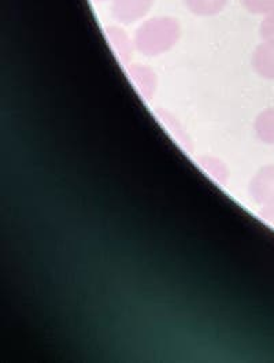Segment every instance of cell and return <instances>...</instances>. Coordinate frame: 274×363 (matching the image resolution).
<instances>
[{
    "label": "cell",
    "mask_w": 274,
    "mask_h": 363,
    "mask_svg": "<svg viewBox=\"0 0 274 363\" xmlns=\"http://www.w3.org/2000/svg\"><path fill=\"white\" fill-rule=\"evenodd\" d=\"M181 36L180 22L169 16H159L144 21L135 32L133 43L137 51L148 58L169 52Z\"/></svg>",
    "instance_id": "cell-1"
},
{
    "label": "cell",
    "mask_w": 274,
    "mask_h": 363,
    "mask_svg": "<svg viewBox=\"0 0 274 363\" xmlns=\"http://www.w3.org/2000/svg\"><path fill=\"white\" fill-rule=\"evenodd\" d=\"M248 194L258 206L274 204V163L261 167L248 184Z\"/></svg>",
    "instance_id": "cell-2"
},
{
    "label": "cell",
    "mask_w": 274,
    "mask_h": 363,
    "mask_svg": "<svg viewBox=\"0 0 274 363\" xmlns=\"http://www.w3.org/2000/svg\"><path fill=\"white\" fill-rule=\"evenodd\" d=\"M155 0H113L111 17L121 25L143 20L154 7Z\"/></svg>",
    "instance_id": "cell-3"
},
{
    "label": "cell",
    "mask_w": 274,
    "mask_h": 363,
    "mask_svg": "<svg viewBox=\"0 0 274 363\" xmlns=\"http://www.w3.org/2000/svg\"><path fill=\"white\" fill-rule=\"evenodd\" d=\"M126 72L138 95L146 101H151L157 92L158 77L155 72L150 66L141 63L129 65Z\"/></svg>",
    "instance_id": "cell-4"
},
{
    "label": "cell",
    "mask_w": 274,
    "mask_h": 363,
    "mask_svg": "<svg viewBox=\"0 0 274 363\" xmlns=\"http://www.w3.org/2000/svg\"><path fill=\"white\" fill-rule=\"evenodd\" d=\"M104 35L109 44L111 45L118 61L124 65L129 63L133 55L135 43L129 38V35L118 25H109L104 28Z\"/></svg>",
    "instance_id": "cell-5"
},
{
    "label": "cell",
    "mask_w": 274,
    "mask_h": 363,
    "mask_svg": "<svg viewBox=\"0 0 274 363\" xmlns=\"http://www.w3.org/2000/svg\"><path fill=\"white\" fill-rule=\"evenodd\" d=\"M251 65L258 76L274 81V43L262 41L258 44L253 52Z\"/></svg>",
    "instance_id": "cell-6"
},
{
    "label": "cell",
    "mask_w": 274,
    "mask_h": 363,
    "mask_svg": "<svg viewBox=\"0 0 274 363\" xmlns=\"http://www.w3.org/2000/svg\"><path fill=\"white\" fill-rule=\"evenodd\" d=\"M199 166L202 167V170L218 185H226L229 180V170L226 167V164L221 160H218L216 157H210V155H204L199 158Z\"/></svg>",
    "instance_id": "cell-7"
},
{
    "label": "cell",
    "mask_w": 274,
    "mask_h": 363,
    "mask_svg": "<svg viewBox=\"0 0 274 363\" xmlns=\"http://www.w3.org/2000/svg\"><path fill=\"white\" fill-rule=\"evenodd\" d=\"M256 138L265 144H274V107L261 111L254 121Z\"/></svg>",
    "instance_id": "cell-8"
},
{
    "label": "cell",
    "mask_w": 274,
    "mask_h": 363,
    "mask_svg": "<svg viewBox=\"0 0 274 363\" xmlns=\"http://www.w3.org/2000/svg\"><path fill=\"white\" fill-rule=\"evenodd\" d=\"M185 7L197 17H214L224 11L228 0H184Z\"/></svg>",
    "instance_id": "cell-9"
},
{
    "label": "cell",
    "mask_w": 274,
    "mask_h": 363,
    "mask_svg": "<svg viewBox=\"0 0 274 363\" xmlns=\"http://www.w3.org/2000/svg\"><path fill=\"white\" fill-rule=\"evenodd\" d=\"M158 118L162 121V123L165 125V128L168 130L172 132V135L175 136V140L178 142V144H181L185 150H191V145H190V140H188V136L184 133V129L178 125L176 118L172 117L168 111L165 110H158Z\"/></svg>",
    "instance_id": "cell-10"
},
{
    "label": "cell",
    "mask_w": 274,
    "mask_h": 363,
    "mask_svg": "<svg viewBox=\"0 0 274 363\" xmlns=\"http://www.w3.org/2000/svg\"><path fill=\"white\" fill-rule=\"evenodd\" d=\"M244 9L253 16H268L274 11V0H241Z\"/></svg>",
    "instance_id": "cell-11"
},
{
    "label": "cell",
    "mask_w": 274,
    "mask_h": 363,
    "mask_svg": "<svg viewBox=\"0 0 274 363\" xmlns=\"http://www.w3.org/2000/svg\"><path fill=\"white\" fill-rule=\"evenodd\" d=\"M259 36L262 41L274 43V11L263 17L259 26Z\"/></svg>",
    "instance_id": "cell-12"
},
{
    "label": "cell",
    "mask_w": 274,
    "mask_h": 363,
    "mask_svg": "<svg viewBox=\"0 0 274 363\" xmlns=\"http://www.w3.org/2000/svg\"><path fill=\"white\" fill-rule=\"evenodd\" d=\"M259 217L263 222H266L269 226L274 228V204L263 206L259 210Z\"/></svg>",
    "instance_id": "cell-13"
},
{
    "label": "cell",
    "mask_w": 274,
    "mask_h": 363,
    "mask_svg": "<svg viewBox=\"0 0 274 363\" xmlns=\"http://www.w3.org/2000/svg\"><path fill=\"white\" fill-rule=\"evenodd\" d=\"M97 3H106V1H113V0H95Z\"/></svg>",
    "instance_id": "cell-14"
}]
</instances>
